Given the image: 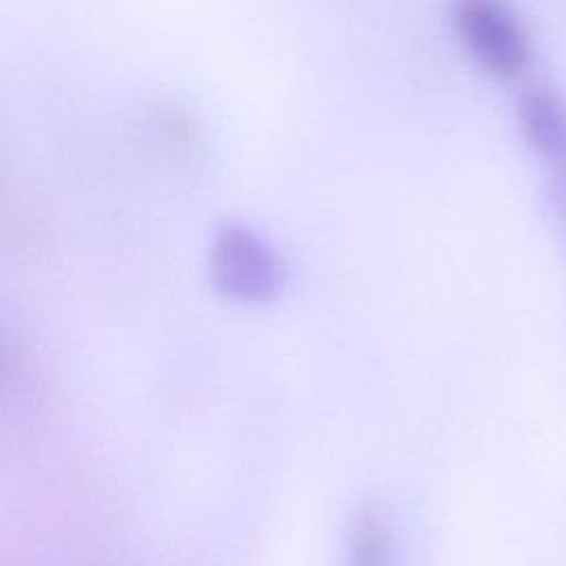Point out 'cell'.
<instances>
[{"label":"cell","instance_id":"cell-1","mask_svg":"<svg viewBox=\"0 0 566 566\" xmlns=\"http://www.w3.org/2000/svg\"><path fill=\"white\" fill-rule=\"evenodd\" d=\"M449 15L462 49L484 73L502 82L528 73L531 33L509 0H451Z\"/></svg>","mask_w":566,"mask_h":566},{"label":"cell","instance_id":"cell-2","mask_svg":"<svg viewBox=\"0 0 566 566\" xmlns=\"http://www.w3.org/2000/svg\"><path fill=\"white\" fill-rule=\"evenodd\" d=\"M212 285L239 303H268L285 285V265L279 252L245 223H221L210 250Z\"/></svg>","mask_w":566,"mask_h":566},{"label":"cell","instance_id":"cell-3","mask_svg":"<svg viewBox=\"0 0 566 566\" xmlns=\"http://www.w3.org/2000/svg\"><path fill=\"white\" fill-rule=\"evenodd\" d=\"M517 124L546 170L551 199L566 234V99L551 86H533L517 102Z\"/></svg>","mask_w":566,"mask_h":566},{"label":"cell","instance_id":"cell-4","mask_svg":"<svg viewBox=\"0 0 566 566\" xmlns=\"http://www.w3.org/2000/svg\"><path fill=\"white\" fill-rule=\"evenodd\" d=\"M347 566H391V533L380 509L365 506L356 513L349 531Z\"/></svg>","mask_w":566,"mask_h":566},{"label":"cell","instance_id":"cell-5","mask_svg":"<svg viewBox=\"0 0 566 566\" xmlns=\"http://www.w3.org/2000/svg\"><path fill=\"white\" fill-rule=\"evenodd\" d=\"M0 365H2V349H0Z\"/></svg>","mask_w":566,"mask_h":566}]
</instances>
